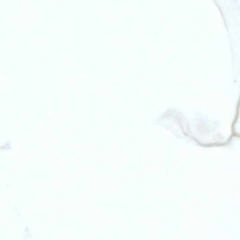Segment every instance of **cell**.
Returning <instances> with one entry per match:
<instances>
[]
</instances>
